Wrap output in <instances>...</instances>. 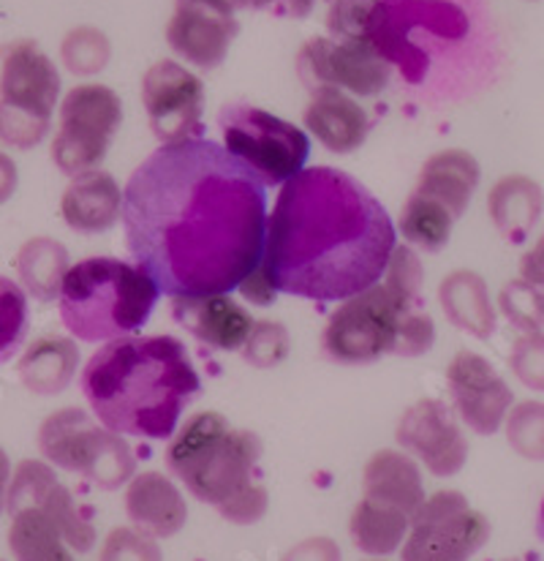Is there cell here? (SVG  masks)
I'll list each match as a JSON object with an SVG mask.
<instances>
[{
	"mask_svg": "<svg viewBox=\"0 0 544 561\" xmlns=\"http://www.w3.org/2000/svg\"><path fill=\"white\" fill-rule=\"evenodd\" d=\"M490 540V524L460 491H439L414 513L401 561H468Z\"/></svg>",
	"mask_w": 544,
	"mask_h": 561,
	"instance_id": "cell-12",
	"label": "cell"
},
{
	"mask_svg": "<svg viewBox=\"0 0 544 561\" xmlns=\"http://www.w3.org/2000/svg\"><path fill=\"white\" fill-rule=\"evenodd\" d=\"M316 0H234V9H273L278 14L302 20L313 11Z\"/></svg>",
	"mask_w": 544,
	"mask_h": 561,
	"instance_id": "cell-44",
	"label": "cell"
},
{
	"mask_svg": "<svg viewBox=\"0 0 544 561\" xmlns=\"http://www.w3.org/2000/svg\"><path fill=\"white\" fill-rule=\"evenodd\" d=\"M126 515L131 518L134 529L155 540H166L185 526L188 504L170 477L161 471H142L126 488Z\"/></svg>",
	"mask_w": 544,
	"mask_h": 561,
	"instance_id": "cell-20",
	"label": "cell"
},
{
	"mask_svg": "<svg viewBox=\"0 0 544 561\" xmlns=\"http://www.w3.org/2000/svg\"><path fill=\"white\" fill-rule=\"evenodd\" d=\"M238 289H240V295L251 302V306H259V308L273 306L275 297H278V289H275L270 273H267V267L262 265V262L248 273V276L243 278V284H240Z\"/></svg>",
	"mask_w": 544,
	"mask_h": 561,
	"instance_id": "cell-42",
	"label": "cell"
},
{
	"mask_svg": "<svg viewBox=\"0 0 544 561\" xmlns=\"http://www.w3.org/2000/svg\"><path fill=\"white\" fill-rule=\"evenodd\" d=\"M305 126L333 153H355L370 131L360 101L338 88H319L305 106Z\"/></svg>",
	"mask_w": 544,
	"mask_h": 561,
	"instance_id": "cell-22",
	"label": "cell"
},
{
	"mask_svg": "<svg viewBox=\"0 0 544 561\" xmlns=\"http://www.w3.org/2000/svg\"><path fill=\"white\" fill-rule=\"evenodd\" d=\"M423 262L414 254V249H406V245H395L390 262H386V271L381 284L403 300L406 306H414L419 300V289H423Z\"/></svg>",
	"mask_w": 544,
	"mask_h": 561,
	"instance_id": "cell-36",
	"label": "cell"
},
{
	"mask_svg": "<svg viewBox=\"0 0 544 561\" xmlns=\"http://www.w3.org/2000/svg\"><path fill=\"white\" fill-rule=\"evenodd\" d=\"M0 561H5V559H0Z\"/></svg>",
	"mask_w": 544,
	"mask_h": 561,
	"instance_id": "cell-53",
	"label": "cell"
},
{
	"mask_svg": "<svg viewBox=\"0 0 544 561\" xmlns=\"http://www.w3.org/2000/svg\"><path fill=\"white\" fill-rule=\"evenodd\" d=\"M27 335V291L0 276V366L11 360Z\"/></svg>",
	"mask_w": 544,
	"mask_h": 561,
	"instance_id": "cell-33",
	"label": "cell"
},
{
	"mask_svg": "<svg viewBox=\"0 0 544 561\" xmlns=\"http://www.w3.org/2000/svg\"><path fill=\"white\" fill-rule=\"evenodd\" d=\"M504 561H540L536 557H518V559H504Z\"/></svg>",
	"mask_w": 544,
	"mask_h": 561,
	"instance_id": "cell-49",
	"label": "cell"
},
{
	"mask_svg": "<svg viewBox=\"0 0 544 561\" xmlns=\"http://www.w3.org/2000/svg\"><path fill=\"white\" fill-rule=\"evenodd\" d=\"M414 306L397 300L384 284H373L360 295L344 300L324 328V355L344 366H364L381 355H392L401 319Z\"/></svg>",
	"mask_w": 544,
	"mask_h": 561,
	"instance_id": "cell-10",
	"label": "cell"
},
{
	"mask_svg": "<svg viewBox=\"0 0 544 561\" xmlns=\"http://www.w3.org/2000/svg\"><path fill=\"white\" fill-rule=\"evenodd\" d=\"M60 99V75L53 58L31 38L0 47V104L53 123Z\"/></svg>",
	"mask_w": 544,
	"mask_h": 561,
	"instance_id": "cell-17",
	"label": "cell"
},
{
	"mask_svg": "<svg viewBox=\"0 0 544 561\" xmlns=\"http://www.w3.org/2000/svg\"><path fill=\"white\" fill-rule=\"evenodd\" d=\"M172 313L190 335L212 350H243L254 319L229 295L207 297H172Z\"/></svg>",
	"mask_w": 544,
	"mask_h": 561,
	"instance_id": "cell-19",
	"label": "cell"
},
{
	"mask_svg": "<svg viewBox=\"0 0 544 561\" xmlns=\"http://www.w3.org/2000/svg\"><path fill=\"white\" fill-rule=\"evenodd\" d=\"M223 148L243 167H248L265 186H283L305 170L311 156V139L294 123L259 110V106L232 101L218 112Z\"/></svg>",
	"mask_w": 544,
	"mask_h": 561,
	"instance_id": "cell-7",
	"label": "cell"
},
{
	"mask_svg": "<svg viewBox=\"0 0 544 561\" xmlns=\"http://www.w3.org/2000/svg\"><path fill=\"white\" fill-rule=\"evenodd\" d=\"M408 526L412 518L403 510L362 496L351 513L349 535L351 542L368 557H390L403 546Z\"/></svg>",
	"mask_w": 544,
	"mask_h": 561,
	"instance_id": "cell-29",
	"label": "cell"
},
{
	"mask_svg": "<svg viewBox=\"0 0 544 561\" xmlns=\"http://www.w3.org/2000/svg\"><path fill=\"white\" fill-rule=\"evenodd\" d=\"M55 480L58 474L47 461L25 458L16 463L5 502L11 513L9 548L14 561H77L63 529L44 504V493Z\"/></svg>",
	"mask_w": 544,
	"mask_h": 561,
	"instance_id": "cell-11",
	"label": "cell"
},
{
	"mask_svg": "<svg viewBox=\"0 0 544 561\" xmlns=\"http://www.w3.org/2000/svg\"><path fill=\"white\" fill-rule=\"evenodd\" d=\"M262 439L234 428L221 412H196L166 447V467L199 502L212 504L223 520L251 526L265 518L270 493L256 480Z\"/></svg>",
	"mask_w": 544,
	"mask_h": 561,
	"instance_id": "cell-4",
	"label": "cell"
},
{
	"mask_svg": "<svg viewBox=\"0 0 544 561\" xmlns=\"http://www.w3.org/2000/svg\"><path fill=\"white\" fill-rule=\"evenodd\" d=\"M16 183H20V172H16V164L11 161L9 153H3V150H0V205H5V202L14 196Z\"/></svg>",
	"mask_w": 544,
	"mask_h": 561,
	"instance_id": "cell-46",
	"label": "cell"
},
{
	"mask_svg": "<svg viewBox=\"0 0 544 561\" xmlns=\"http://www.w3.org/2000/svg\"><path fill=\"white\" fill-rule=\"evenodd\" d=\"M482 181L479 161L463 148H447L430 156L423 164L414 194L433 205L444 207L458 221L468 210L471 196L476 194Z\"/></svg>",
	"mask_w": 544,
	"mask_h": 561,
	"instance_id": "cell-21",
	"label": "cell"
},
{
	"mask_svg": "<svg viewBox=\"0 0 544 561\" xmlns=\"http://www.w3.org/2000/svg\"><path fill=\"white\" fill-rule=\"evenodd\" d=\"M238 33L234 5L218 0H177L175 14L166 25V42L188 64L216 69L227 60Z\"/></svg>",
	"mask_w": 544,
	"mask_h": 561,
	"instance_id": "cell-18",
	"label": "cell"
},
{
	"mask_svg": "<svg viewBox=\"0 0 544 561\" xmlns=\"http://www.w3.org/2000/svg\"><path fill=\"white\" fill-rule=\"evenodd\" d=\"M520 278L531 280V284L544 289V232L534 243V249L525 251L523 260H520Z\"/></svg>",
	"mask_w": 544,
	"mask_h": 561,
	"instance_id": "cell-45",
	"label": "cell"
},
{
	"mask_svg": "<svg viewBox=\"0 0 544 561\" xmlns=\"http://www.w3.org/2000/svg\"><path fill=\"white\" fill-rule=\"evenodd\" d=\"M536 537L544 542V499H542V507H540V515H536Z\"/></svg>",
	"mask_w": 544,
	"mask_h": 561,
	"instance_id": "cell-48",
	"label": "cell"
},
{
	"mask_svg": "<svg viewBox=\"0 0 544 561\" xmlns=\"http://www.w3.org/2000/svg\"><path fill=\"white\" fill-rule=\"evenodd\" d=\"M439 302L458 330H465L482 341L496 333V308H493L490 289L476 271H452L450 276L441 278Z\"/></svg>",
	"mask_w": 544,
	"mask_h": 561,
	"instance_id": "cell-27",
	"label": "cell"
},
{
	"mask_svg": "<svg viewBox=\"0 0 544 561\" xmlns=\"http://www.w3.org/2000/svg\"><path fill=\"white\" fill-rule=\"evenodd\" d=\"M373 561H381V559H373Z\"/></svg>",
	"mask_w": 544,
	"mask_h": 561,
	"instance_id": "cell-52",
	"label": "cell"
},
{
	"mask_svg": "<svg viewBox=\"0 0 544 561\" xmlns=\"http://www.w3.org/2000/svg\"><path fill=\"white\" fill-rule=\"evenodd\" d=\"M414 27H428L444 38H463L468 33V16L450 0H375L364 38L386 64L419 82L428 71V55L412 42Z\"/></svg>",
	"mask_w": 544,
	"mask_h": 561,
	"instance_id": "cell-8",
	"label": "cell"
},
{
	"mask_svg": "<svg viewBox=\"0 0 544 561\" xmlns=\"http://www.w3.org/2000/svg\"><path fill=\"white\" fill-rule=\"evenodd\" d=\"M362 496L390 504L414 518L425 504V485L417 461L401 450H375L362 471Z\"/></svg>",
	"mask_w": 544,
	"mask_h": 561,
	"instance_id": "cell-24",
	"label": "cell"
},
{
	"mask_svg": "<svg viewBox=\"0 0 544 561\" xmlns=\"http://www.w3.org/2000/svg\"><path fill=\"white\" fill-rule=\"evenodd\" d=\"M123 123V101L106 85H77L60 101V123L53 137V161L63 175L99 170Z\"/></svg>",
	"mask_w": 544,
	"mask_h": 561,
	"instance_id": "cell-9",
	"label": "cell"
},
{
	"mask_svg": "<svg viewBox=\"0 0 544 561\" xmlns=\"http://www.w3.org/2000/svg\"><path fill=\"white\" fill-rule=\"evenodd\" d=\"M447 385L454 412L474 434L493 436L501 428L512 409L514 392L485 357L460 350L447 366Z\"/></svg>",
	"mask_w": 544,
	"mask_h": 561,
	"instance_id": "cell-16",
	"label": "cell"
},
{
	"mask_svg": "<svg viewBox=\"0 0 544 561\" xmlns=\"http://www.w3.org/2000/svg\"><path fill=\"white\" fill-rule=\"evenodd\" d=\"M436 344V322L428 311H408L401 319V328H397L395 344H392V355L397 357H419L425 352L433 350Z\"/></svg>",
	"mask_w": 544,
	"mask_h": 561,
	"instance_id": "cell-40",
	"label": "cell"
},
{
	"mask_svg": "<svg viewBox=\"0 0 544 561\" xmlns=\"http://www.w3.org/2000/svg\"><path fill=\"white\" fill-rule=\"evenodd\" d=\"M60 213L74 232H106L123 216V191L109 172H85V175L71 178V183L66 186Z\"/></svg>",
	"mask_w": 544,
	"mask_h": 561,
	"instance_id": "cell-23",
	"label": "cell"
},
{
	"mask_svg": "<svg viewBox=\"0 0 544 561\" xmlns=\"http://www.w3.org/2000/svg\"><path fill=\"white\" fill-rule=\"evenodd\" d=\"M221 3H229V5H234V0H221ZM234 11H238V9H234Z\"/></svg>",
	"mask_w": 544,
	"mask_h": 561,
	"instance_id": "cell-50",
	"label": "cell"
},
{
	"mask_svg": "<svg viewBox=\"0 0 544 561\" xmlns=\"http://www.w3.org/2000/svg\"><path fill=\"white\" fill-rule=\"evenodd\" d=\"M395 227L349 172L311 167L283 183L267 218L262 265L275 289L305 300H349L384 278Z\"/></svg>",
	"mask_w": 544,
	"mask_h": 561,
	"instance_id": "cell-2",
	"label": "cell"
},
{
	"mask_svg": "<svg viewBox=\"0 0 544 561\" xmlns=\"http://www.w3.org/2000/svg\"><path fill=\"white\" fill-rule=\"evenodd\" d=\"M60 58L63 66L77 77H93L106 69L112 58V44L104 31L91 25L74 27L66 33L63 44H60Z\"/></svg>",
	"mask_w": 544,
	"mask_h": 561,
	"instance_id": "cell-31",
	"label": "cell"
},
{
	"mask_svg": "<svg viewBox=\"0 0 544 561\" xmlns=\"http://www.w3.org/2000/svg\"><path fill=\"white\" fill-rule=\"evenodd\" d=\"M14 265L20 273L22 289L42 302L55 300L60 295L66 273L71 271L69 249L60 240L47 238V234L25 240L16 251Z\"/></svg>",
	"mask_w": 544,
	"mask_h": 561,
	"instance_id": "cell-28",
	"label": "cell"
},
{
	"mask_svg": "<svg viewBox=\"0 0 544 561\" xmlns=\"http://www.w3.org/2000/svg\"><path fill=\"white\" fill-rule=\"evenodd\" d=\"M487 213L509 243H525L544 213V191L529 175H504L487 194Z\"/></svg>",
	"mask_w": 544,
	"mask_h": 561,
	"instance_id": "cell-25",
	"label": "cell"
},
{
	"mask_svg": "<svg viewBox=\"0 0 544 561\" xmlns=\"http://www.w3.org/2000/svg\"><path fill=\"white\" fill-rule=\"evenodd\" d=\"M327 3H333V0H327Z\"/></svg>",
	"mask_w": 544,
	"mask_h": 561,
	"instance_id": "cell-51",
	"label": "cell"
},
{
	"mask_svg": "<svg viewBox=\"0 0 544 561\" xmlns=\"http://www.w3.org/2000/svg\"><path fill=\"white\" fill-rule=\"evenodd\" d=\"M280 561H340V548L333 537H308L289 548Z\"/></svg>",
	"mask_w": 544,
	"mask_h": 561,
	"instance_id": "cell-43",
	"label": "cell"
},
{
	"mask_svg": "<svg viewBox=\"0 0 544 561\" xmlns=\"http://www.w3.org/2000/svg\"><path fill=\"white\" fill-rule=\"evenodd\" d=\"M99 561H164V553L155 537L134 526H117L106 535Z\"/></svg>",
	"mask_w": 544,
	"mask_h": 561,
	"instance_id": "cell-37",
	"label": "cell"
},
{
	"mask_svg": "<svg viewBox=\"0 0 544 561\" xmlns=\"http://www.w3.org/2000/svg\"><path fill=\"white\" fill-rule=\"evenodd\" d=\"M395 442L436 477H454L468 458V439L452 409L439 398L412 403L397 423Z\"/></svg>",
	"mask_w": 544,
	"mask_h": 561,
	"instance_id": "cell-15",
	"label": "cell"
},
{
	"mask_svg": "<svg viewBox=\"0 0 544 561\" xmlns=\"http://www.w3.org/2000/svg\"><path fill=\"white\" fill-rule=\"evenodd\" d=\"M509 368L514 379L529 390L544 392V330L540 333H525L514 341L509 352Z\"/></svg>",
	"mask_w": 544,
	"mask_h": 561,
	"instance_id": "cell-38",
	"label": "cell"
},
{
	"mask_svg": "<svg viewBox=\"0 0 544 561\" xmlns=\"http://www.w3.org/2000/svg\"><path fill=\"white\" fill-rule=\"evenodd\" d=\"M373 5L375 0H333L327 11V31L333 33L338 42H346V38H364Z\"/></svg>",
	"mask_w": 544,
	"mask_h": 561,
	"instance_id": "cell-41",
	"label": "cell"
},
{
	"mask_svg": "<svg viewBox=\"0 0 544 561\" xmlns=\"http://www.w3.org/2000/svg\"><path fill=\"white\" fill-rule=\"evenodd\" d=\"M134 262L172 297L227 295L265 256L267 186L223 145H161L123 188Z\"/></svg>",
	"mask_w": 544,
	"mask_h": 561,
	"instance_id": "cell-1",
	"label": "cell"
},
{
	"mask_svg": "<svg viewBox=\"0 0 544 561\" xmlns=\"http://www.w3.org/2000/svg\"><path fill=\"white\" fill-rule=\"evenodd\" d=\"M80 366V346L66 335H42L16 363L22 387L33 396H58L74 379Z\"/></svg>",
	"mask_w": 544,
	"mask_h": 561,
	"instance_id": "cell-26",
	"label": "cell"
},
{
	"mask_svg": "<svg viewBox=\"0 0 544 561\" xmlns=\"http://www.w3.org/2000/svg\"><path fill=\"white\" fill-rule=\"evenodd\" d=\"M507 442L518 456L529 461H544V403L520 401L504 420Z\"/></svg>",
	"mask_w": 544,
	"mask_h": 561,
	"instance_id": "cell-32",
	"label": "cell"
},
{
	"mask_svg": "<svg viewBox=\"0 0 544 561\" xmlns=\"http://www.w3.org/2000/svg\"><path fill=\"white\" fill-rule=\"evenodd\" d=\"M289 330L280 322H254L248 341L243 344V360L254 368H275L289 357Z\"/></svg>",
	"mask_w": 544,
	"mask_h": 561,
	"instance_id": "cell-35",
	"label": "cell"
},
{
	"mask_svg": "<svg viewBox=\"0 0 544 561\" xmlns=\"http://www.w3.org/2000/svg\"><path fill=\"white\" fill-rule=\"evenodd\" d=\"M53 131V123L38 121V117L22 115L0 104V142L14 150L38 148Z\"/></svg>",
	"mask_w": 544,
	"mask_h": 561,
	"instance_id": "cell-39",
	"label": "cell"
},
{
	"mask_svg": "<svg viewBox=\"0 0 544 561\" xmlns=\"http://www.w3.org/2000/svg\"><path fill=\"white\" fill-rule=\"evenodd\" d=\"M297 75L311 93L338 88L355 95H379L390 85L392 66L368 38H311L297 55Z\"/></svg>",
	"mask_w": 544,
	"mask_h": 561,
	"instance_id": "cell-13",
	"label": "cell"
},
{
	"mask_svg": "<svg viewBox=\"0 0 544 561\" xmlns=\"http://www.w3.org/2000/svg\"><path fill=\"white\" fill-rule=\"evenodd\" d=\"M142 106L161 145L201 139L205 85L177 60H159L142 77Z\"/></svg>",
	"mask_w": 544,
	"mask_h": 561,
	"instance_id": "cell-14",
	"label": "cell"
},
{
	"mask_svg": "<svg viewBox=\"0 0 544 561\" xmlns=\"http://www.w3.org/2000/svg\"><path fill=\"white\" fill-rule=\"evenodd\" d=\"M161 289L139 265L93 256L66 273L58 295L60 319L80 341H117L144 328Z\"/></svg>",
	"mask_w": 544,
	"mask_h": 561,
	"instance_id": "cell-5",
	"label": "cell"
},
{
	"mask_svg": "<svg viewBox=\"0 0 544 561\" xmlns=\"http://www.w3.org/2000/svg\"><path fill=\"white\" fill-rule=\"evenodd\" d=\"M397 227H401L403 238H406L408 243L436 254V251H441L447 243H450L454 218L444 210V207L412 194L406 205H403Z\"/></svg>",
	"mask_w": 544,
	"mask_h": 561,
	"instance_id": "cell-30",
	"label": "cell"
},
{
	"mask_svg": "<svg viewBox=\"0 0 544 561\" xmlns=\"http://www.w3.org/2000/svg\"><path fill=\"white\" fill-rule=\"evenodd\" d=\"M498 308L523 333H540L544 330V291L525 278L507 280L498 295Z\"/></svg>",
	"mask_w": 544,
	"mask_h": 561,
	"instance_id": "cell-34",
	"label": "cell"
},
{
	"mask_svg": "<svg viewBox=\"0 0 544 561\" xmlns=\"http://www.w3.org/2000/svg\"><path fill=\"white\" fill-rule=\"evenodd\" d=\"M38 450L49 467L88 477L101 491H117L137 477V458L126 439L95 425L85 409L66 407L47 414L38 428Z\"/></svg>",
	"mask_w": 544,
	"mask_h": 561,
	"instance_id": "cell-6",
	"label": "cell"
},
{
	"mask_svg": "<svg viewBox=\"0 0 544 561\" xmlns=\"http://www.w3.org/2000/svg\"><path fill=\"white\" fill-rule=\"evenodd\" d=\"M80 387L104 428L170 439L201 392V379L175 335H126L95 352L82 368Z\"/></svg>",
	"mask_w": 544,
	"mask_h": 561,
	"instance_id": "cell-3",
	"label": "cell"
},
{
	"mask_svg": "<svg viewBox=\"0 0 544 561\" xmlns=\"http://www.w3.org/2000/svg\"><path fill=\"white\" fill-rule=\"evenodd\" d=\"M9 485H11V461L5 450L0 447V515H3L5 502H9Z\"/></svg>",
	"mask_w": 544,
	"mask_h": 561,
	"instance_id": "cell-47",
	"label": "cell"
}]
</instances>
